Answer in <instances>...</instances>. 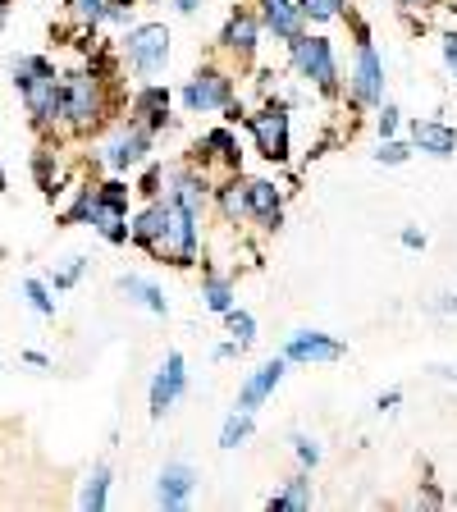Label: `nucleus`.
Segmentation results:
<instances>
[{
	"mask_svg": "<svg viewBox=\"0 0 457 512\" xmlns=\"http://www.w3.org/2000/svg\"><path fill=\"white\" fill-rule=\"evenodd\" d=\"M311 503H316V490H311V476H307V467H302L298 476L284 480V490L270 494L266 508H270V512H307Z\"/></svg>",
	"mask_w": 457,
	"mask_h": 512,
	"instance_id": "24",
	"label": "nucleus"
},
{
	"mask_svg": "<svg viewBox=\"0 0 457 512\" xmlns=\"http://www.w3.org/2000/svg\"><path fill=\"white\" fill-rule=\"evenodd\" d=\"M261 32H266V23H261V14H252V10H234L229 19H224V28H220V51L224 55H234L238 64H247L256 55V46H261Z\"/></svg>",
	"mask_w": 457,
	"mask_h": 512,
	"instance_id": "13",
	"label": "nucleus"
},
{
	"mask_svg": "<svg viewBox=\"0 0 457 512\" xmlns=\"http://www.w3.org/2000/svg\"><path fill=\"white\" fill-rule=\"evenodd\" d=\"M174 5V14H183V19H192V14L202 10V0H170Z\"/></svg>",
	"mask_w": 457,
	"mask_h": 512,
	"instance_id": "44",
	"label": "nucleus"
},
{
	"mask_svg": "<svg viewBox=\"0 0 457 512\" xmlns=\"http://www.w3.org/2000/svg\"><path fill=\"white\" fill-rule=\"evenodd\" d=\"M92 202H96V183H83L74 192V202L64 206V224H87L92 220Z\"/></svg>",
	"mask_w": 457,
	"mask_h": 512,
	"instance_id": "30",
	"label": "nucleus"
},
{
	"mask_svg": "<svg viewBox=\"0 0 457 512\" xmlns=\"http://www.w3.org/2000/svg\"><path fill=\"white\" fill-rule=\"evenodd\" d=\"M23 362L37 366V371H46V366H51V357H46V352H37V348H28V352H23Z\"/></svg>",
	"mask_w": 457,
	"mask_h": 512,
	"instance_id": "45",
	"label": "nucleus"
},
{
	"mask_svg": "<svg viewBox=\"0 0 457 512\" xmlns=\"http://www.w3.org/2000/svg\"><path fill=\"white\" fill-rule=\"evenodd\" d=\"M439 51H444V64H448V74L457 78V28L444 32V42H439Z\"/></svg>",
	"mask_w": 457,
	"mask_h": 512,
	"instance_id": "39",
	"label": "nucleus"
},
{
	"mask_svg": "<svg viewBox=\"0 0 457 512\" xmlns=\"http://www.w3.org/2000/svg\"><path fill=\"white\" fill-rule=\"evenodd\" d=\"M238 352H243V343L229 339V343H220V348H215V362H229V357H238Z\"/></svg>",
	"mask_w": 457,
	"mask_h": 512,
	"instance_id": "43",
	"label": "nucleus"
},
{
	"mask_svg": "<svg viewBox=\"0 0 457 512\" xmlns=\"http://www.w3.org/2000/svg\"><path fill=\"white\" fill-rule=\"evenodd\" d=\"M133 10H138V0H106V23L128 28V23H133Z\"/></svg>",
	"mask_w": 457,
	"mask_h": 512,
	"instance_id": "37",
	"label": "nucleus"
},
{
	"mask_svg": "<svg viewBox=\"0 0 457 512\" xmlns=\"http://www.w3.org/2000/svg\"><path fill=\"white\" fill-rule=\"evenodd\" d=\"M234 96H238L234 74H229V69H220V64H202V69L183 83L179 101H183V110H188V115H215V110L234 106Z\"/></svg>",
	"mask_w": 457,
	"mask_h": 512,
	"instance_id": "7",
	"label": "nucleus"
},
{
	"mask_svg": "<svg viewBox=\"0 0 457 512\" xmlns=\"http://www.w3.org/2000/svg\"><path fill=\"white\" fill-rule=\"evenodd\" d=\"M398 403H403V389H384V394L375 398V407H380V412H394Z\"/></svg>",
	"mask_w": 457,
	"mask_h": 512,
	"instance_id": "42",
	"label": "nucleus"
},
{
	"mask_svg": "<svg viewBox=\"0 0 457 512\" xmlns=\"http://www.w3.org/2000/svg\"><path fill=\"white\" fill-rule=\"evenodd\" d=\"M284 375H288V357H284V352H279V357H270V362H261L256 371H247V380L238 384V407H243V412H256V407L266 403L279 384H284Z\"/></svg>",
	"mask_w": 457,
	"mask_h": 512,
	"instance_id": "15",
	"label": "nucleus"
},
{
	"mask_svg": "<svg viewBox=\"0 0 457 512\" xmlns=\"http://www.w3.org/2000/svg\"><path fill=\"white\" fill-rule=\"evenodd\" d=\"M192 490H197V471L188 462H165V471L156 476V508L179 512L192 499Z\"/></svg>",
	"mask_w": 457,
	"mask_h": 512,
	"instance_id": "18",
	"label": "nucleus"
},
{
	"mask_svg": "<svg viewBox=\"0 0 457 512\" xmlns=\"http://www.w3.org/2000/svg\"><path fill=\"white\" fill-rule=\"evenodd\" d=\"M430 375H439V380H457V366H430Z\"/></svg>",
	"mask_w": 457,
	"mask_h": 512,
	"instance_id": "47",
	"label": "nucleus"
},
{
	"mask_svg": "<svg viewBox=\"0 0 457 512\" xmlns=\"http://www.w3.org/2000/svg\"><path fill=\"white\" fill-rule=\"evenodd\" d=\"M211 206H215V211H220L229 224L247 220V188H243V174H224V179L211 188Z\"/></svg>",
	"mask_w": 457,
	"mask_h": 512,
	"instance_id": "23",
	"label": "nucleus"
},
{
	"mask_svg": "<svg viewBox=\"0 0 457 512\" xmlns=\"http://www.w3.org/2000/svg\"><path fill=\"white\" fill-rule=\"evenodd\" d=\"M110 503V467H92V476L83 480V494H78V508L101 512Z\"/></svg>",
	"mask_w": 457,
	"mask_h": 512,
	"instance_id": "27",
	"label": "nucleus"
},
{
	"mask_svg": "<svg viewBox=\"0 0 457 512\" xmlns=\"http://www.w3.org/2000/svg\"><path fill=\"white\" fill-rule=\"evenodd\" d=\"M211 174H202L197 165H174V170H165V197H174V202L183 206V211H192L197 220H202L206 211H211Z\"/></svg>",
	"mask_w": 457,
	"mask_h": 512,
	"instance_id": "11",
	"label": "nucleus"
},
{
	"mask_svg": "<svg viewBox=\"0 0 457 512\" xmlns=\"http://www.w3.org/2000/svg\"><path fill=\"white\" fill-rule=\"evenodd\" d=\"M128 243L142 247L147 256L165 261V266H192L202 252V220L192 211H183L174 197H151L133 220H128Z\"/></svg>",
	"mask_w": 457,
	"mask_h": 512,
	"instance_id": "1",
	"label": "nucleus"
},
{
	"mask_svg": "<svg viewBox=\"0 0 457 512\" xmlns=\"http://www.w3.org/2000/svg\"><path fill=\"white\" fill-rule=\"evenodd\" d=\"M110 101H106V78L96 69H74L64 74V128L69 133H92L106 119Z\"/></svg>",
	"mask_w": 457,
	"mask_h": 512,
	"instance_id": "4",
	"label": "nucleus"
},
{
	"mask_svg": "<svg viewBox=\"0 0 457 512\" xmlns=\"http://www.w3.org/2000/svg\"><path fill=\"white\" fill-rule=\"evenodd\" d=\"M119 293H124L128 302H138L142 311H151V316H165V311H170L165 288H160L156 279H147V275H119Z\"/></svg>",
	"mask_w": 457,
	"mask_h": 512,
	"instance_id": "22",
	"label": "nucleus"
},
{
	"mask_svg": "<svg viewBox=\"0 0 457 512\" xmlns=\"http://www.w3.org/2000/svg\"><path fill=\"white\" fill-rule=\"evenodd\" d=\"M183 394H188V362H183V352H165V362H160L156 380H151V394H147L151 416L160 421Z\"/></svg>",
	"mask_w": 457,
	"mask_h": 512,
	"instance_id": "14",
	"label": "nucleus"
},
{
	"mask_svg": "<svg viewBox=\"0 0 457 512\" xmlns=\"http://www.w3.org/2000/svg\"><path fill=\"white\" fill-rule=\"evenodd\" d=\"M293 453H298V462H302V467H320V458H325V448H320V439L316 435H302V430H298V435H293Z\"/></svg>",
	"mask_w": 457,
	"mask_h": 512,
	"instance_id": "35",
	"label": "nucleus"
},
{
	"mask_svg": "<svg viewBox=\"0 0 457 512\" xmlns=\"http://www.w3.org/2000/svg\"><path fill=\"white\" fill-rule=\"evenodd\" d=\"M170 42L174 37L165 23H128L124 37H119V51L138 78H156L170 69Z\"/></svg>",
	"mask_w": 457,
	"mask_h": 512,
	"instance_id": "5",
	"label": "nucleus"
},
{
	"mask_svg": "<svg viewBox=\"0 0 457 512\" xmlns=\"http://www.w3.org/2000/svg\"><path fill=\"white\" fill-rule=\"evenodd\" d=\"M284 357H288V366H325V362H343L348 348H343V339H334L325 330H298V334H288Z\"/></svg>",
	"mask_w": 457,
	"mask_h": 512,
	"instance_id": "12",
	"label": "nucleus"
},
{
	"mask_svg": "<svg viewBox=\"0 0 457 512\" xmlns=\"http://www.w3.org/2000/svg\"><path fill=\"white\" fill-rule=\"evenodd\" d=\"M348 101L357 110H375L384 101V55L371 37H357V51L348 64Z\"/></svg>",
	"mask_w": 457,
	"mask_h": 512,
	"instance_id": "8",
	"label": "nucleus"
},
{
	"mask_svg": "<svg viewBox=\"0 0 457 512\" xmlns=\"http://www.w3.org/2000/svg\"><path fill=\"white\" fill-rule=\"evenodd\" d=\"M288 69L311 83L316 92L334 96L343 87V74H339V55H334V42L330 37H320V32H302L288 42Z\"/></svg>",
	"mask_w": 457,
	"mask_h": 512,
	"instance_id": "3",
	"label": "nucleus"
},
{
	"mask_svg": "<svg viewBox=\"0 0 457 512\" xmlns=\"http://www.w3.org/2000/svg\"><path fill=\"white\" fill-rule=\"evenodd\" d=\"M252 435H256V412L234 407V412L224 416V426H220V448L224 453H234V448H243Z\"/></svg>",
	"mask_w": 457,
	"mask_h": 512,
	"instance_id": "25",
	"label": "nucleus"
},
{
	"mask_svg": "<svg viewBox=\"0 0 457 512\" xmlns=\"http://www.w3.org/2000/svg\"><path fill=\"white\" fill-rule=\"evenodd\" d=\"M430 311H435V316H457V293H439V298L430 302Z\"/></svg>",
	"mask_w": 457,
	"mask_h": 512,
	"instance_id": "41",
	"label": "nucleus"
},
{
	"mask_svg": "<svg viewBox=\"0 0 457 512\" xmlns=\"http://www.w3.org/2000/svg\"><path fill=\"white\" fill-rule=\"evenodd\" d=\"M247 188V220H256L261 229H279L284 224V192L275 188V179H243Z\"/></svg>",
	"mask_w": 457,
	"mask_h": 512,
	"instance_id": "17",
	"label": "nucleus"
},
{
	"mask_svg": "<svg viewBox=\"0 0 457 512\" xmlns=\"http://www.w3.org/2000/svg\"><path fill=\"white\" fill-rule=\"evenodd\" d=\"M23 298H28V307L37 311V316H46V320L55 316V298H51V284H46V279H23Z\"/></svg>",
	"mask_w": 457,
	"mask_h": 512,
	"instance_id": "29",
	"label": "nucleus"
},
{
	"mask_svg": "<svg viewBox=\"0 0 457 512\" xmlns=\"http://www.w3.org/2000/svg\"><path fill=\"white\" fill-rule=\"evenodd\" d=\"M243 124H247V133H252L256 151H261V160L284 165V160L293 156V119H288L284 101H266V106L252 110Z\"/></svg>",
	"mask_w": 457,
	"mask_h": 512,
	"instance_id": "6",
	"label": "nucleus"
},
{
	"mask_svg": "<svg viewBox=\"0 0 457 512\" xmlns=\"http://www.w3.org/2000/svg\"><path fill=\"white\" fill-rule=\"evenodd\" d=\"M133 119H142L151 133H160V128L170 124V87H160V83L138 87L133 92Z\"/></svg>",
	"mask_w": 457,
	"mask_h": 512,
	"instance_id": "21",
	"label": "nucleus"
},
{
	"mask_svg": "<svg viewBox=\"0 0 457 512\" xmlns=\"http://www.w3.org/2000/svg\"><path fill=\"white\" fill-rule=\"evenodd\" d=\"M398 243H403L407 252H421V247H426V234H421V229H416V224H407L403 234H398Z\"/></svg>",
	"mask_w": 457,
	"mask_h": 512,
	"instance_id": "40",
	"label": "nucleus"
},
{
	"mask_svg": "<svg viewBox=\"0 0 457 512\" xmlns=\"http://www.w3.org/2000/svg\"><path fill=\"white\" fill-rule=\"evenodd\" d=\"M69 14H74V23H83L87 32H96L106 23V0H69Z\"/></svg>",
	"mask_w": 457,
	"mask_h": 512,
	"instance_id": "31",
	"label": "nucleus"
},
{
	"mask_svg": "<svg viewBox=\"0 0 457 512\" xmlns=\"http://www.w3.org/2000/svg\"><path fill=\"white\" fill-rule=\"evenodd\" d=\"M0 192H5V170H0Z\"/></svg>",
	"mask_w": 457,
	"mask_h": 512,
	"instance_id": "49",
	"label": "nucleus"
},
{
	"mask_svg": "<svg viewBox=\"0 0 457 512\" xmlns=\"http://www.w3.org/2000/svg\"><path fill=\"white\" fill-rule=\"evenodd\" d=\"M398 10H435L439 0H394Z\"/></svg>",
	"mask_w": 457,
	"mask_h": 512,
	"instance_id": "46",
	"label": "nucleus"
},
{
	"mask_svg": "<svg viewBox=\"0 0 457 512\" xmlns=\"http://www.w3.org/2000/svg\"><path fill=\"white\" fill-rule=\"evenodd\" d=\"M151 142H156V133H151L142 119H128V124H119L115 133L106 138L101 160H106L110 174H133V170H142V165L151 160Z\"/></svg>",
	"mask_w": 457,
	"mask_h": 512,
	"instance_id": "9",
	"label": "nucleus"
},
{
	"mask_svg": "<svg viewBox=\"0 0 457 512\" xmlns=\"http://www.w3.org/2000/svg\"><path fill=\"white\" fill-rule=\"evenodd\" d=\"M14 69V87L23 96V110L32 115L37 128H55L64 124V78L46 55H19L10 64Z\"/></svg>",
	"mask_w": 457,
	"mask_h": 512,
	"instance_id": "2",
	"label": "nucleus"
},
{
	"mask_svg": "<svg viewBox=\"0 0 457 512\" xmlns=\"http://www.w3.org/2000/svg\"><path fill=\"white\" fill-rule=\"evenodd\" d=\"M160 188H165V170H160V165H151V160H147V174H142V197H147V202H151V197H160Z\"/></svg>",
	"mask_w": 457,
	"mask_h": 512,
	"instance_id": "38",
	"label": "nucleus"
},
{
	"mask_svg": "<svg viewBox=\"0 0 457 512\" xmlns=\"http://www.w3.org/2000/svg\"><path fill=\"white\" fill-rule=\"evenodd\" d=\"M302 5V19L307 23H334V19H343V5L348 0H298Z\"/></svg>",
	"mask_w": 457,
	"mask_h": 512,
	"instance_id": "32",
	"label": "nucleus"
},
{
	"mask_svg": "<svg viewBox=\"0 0 457 512\" xmlns=\"http://www.w3.org/2000/svg\"><path fill=\"white\" fill-rule=\"evenodd\" d=\"M412 138H380V151H375V160H380V165H403L407 156H412Z\"/></svg>",
	"mask_w": 457,
	"mask_h": 512,
	"instance_id": "34",
	"label": "nucleus"
},
{
	"mask_svg": "<svg viewBox=\"0 0 457 512\" xmlns=\"http://www.w3.org/2000/svg\"><path fill=\"white\" fill-rule=\"evenodd\" d=\"M0 32H5V0H0Z\"/></svg>",
	"mask_w": 457,
	"mask_h": 512,
	"instance_id": "48",
	"label": "nucleus"
},
{
	"mask_svg": "<svg viewBox=\"0 0 457 512\" xmlns=\"http://www.w3.org/2000/svg\"><path fill=\"white\" fill-rule=\"evenodd\" d=\"M234 298H238V288H234V279L229 275H202V307L206 311H215V316H224V311L234 307Z\"/></svg>",
	"mask_w": 457,
	"mask_h": 512,
	"instance_id": "26",
	"label": "nucleus"
},
{
	"mask_svg": "<svg viewBox=\"0 0 457 512\" xmlns=\"http://www.w3.org/2000/svg\"><path fill=\"white\" fill-rule=\"evenodd\" d=\"M256 14H261L266 32H275V42H284V46L307 32V19H302L298 0H256Z\"/></svg>",
	"mask_w": 457,
	"mask_h": 512,
	"instance_id": "19",
	"label": "nucleus"
},
{
	"mask_svg": "<svg viewBox=\"0 0 457 512\" xmlns=\"http://www.w3.org/2000/svg\"><path fill=\"white\" fill-rule=\"evenodd\" d=\"M128 183L124 179H106V183H96V202H92V229L106 243H128Z\"/></svg>",
	"mask_w": 457,
	"mask_h": 512,
	"instance_id": "10",
	"label": "nucleus"
},
{
	"mask_svg": "<svg viewBox=\"0 0 457 512\" xmlns=\"http://www.w3.org/2000/svg\"><path fill=\"white\" fill-rule=\"evenodd\" d=\"M83 270H87L83 256H69V266L55 270V275H51V288H55V293H64V288H74L78 279H83Z\"/></svg>",
	"mask_w": 457,
	"mask_h": 512,
	"instance_id": "36",
	"label": "nucleus"
},
{
	"mask_svg": "<svg viewBox=\"0 0 457 512\" xmlns=\"http://www.w3.org/2000/svg\"><path fill=\"white\" fill-rule=\"evenodd\" d=\"M211 165H220L224 174H238V170H243V151H238V138H234V128H229V124L211 128V133L197 142V170L211 174Z\"/></svg>",
	"mask_w": 457,
	"mask_h": 512,
	"instance_id": "16",
	"label": "nucleus"
},
{
	"mask_svg": "<svg viewBox=\"0 0 457 512\" xmlns=\"http://www.w3.org/2000/svg\"><path fill=\"white\" fill-rule=\"evenodd\" d=\"M224 325H229V339H238L243 348H252V343H256V316H252V311L229 307V311H224Z\"/></svg>",
	"mask_w": 457,
	"mask_h": 512,
	"instance_id": "28",
	"label": "nucleus"
},
{
	"mask_svg": "<svg viewBox=\"0 0 457 512\" xmlns=\"http://www.w3.org/2000/svg\"><path fill=\"white\" fill-rule=\"evenodd\" d=\"M412 147L421 156L435 160H453L457 156V128L444 119H412Z\"/></svg>",
	"mask_w": 457,
	"mask_h": 512,
	"instance_id": "20",
	"label": "nucleus"
},
{
	"mask_svg": "<svg viewBox=\"0 0 457 512\" xmlns=\"http://www.w3.org/2000/svg\"><path fill=\"white\" fill-rule=\"evenodd\" d=\"M375 128H380V138H398V128H403V110L394 101H380L375 106Z\"/></svg>",
	"mask_w": 457,
	"mask_h": 512,
	"instance_id": "33",
	"label": "nucleus"
}]
</instances>
